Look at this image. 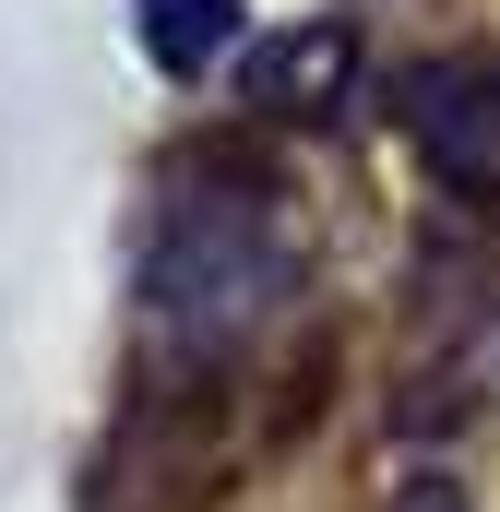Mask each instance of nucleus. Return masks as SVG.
I'll list each match as a JSON object with an SVG mask.
<instances>
[{"label": "nucleus", "mask_w": 500, "mask_h": 512, "mask_svg": "<svg viewBox=\"0 0 500 512\" xmlns=\"http://www.w3.org/2000/svg\"><path fill=\"white\" fill-rule=\"evenodd\" d=\"M131 24H143V60L191 84V72H215V60L239 48L250 0H131Z\"/></svg>", "instance_id": "4"}, {"label": "nucleus", "mask_w": 500, "mask_h": 512, "mask_svg": "<svg viewBox=\"0 0 500 512\" xmlns=\"http://www.w3.org/2000/svg\"><path fill=\"white\" fill-rule=\"evenodd\" d=\"M393 120L429 155L441 191L489 203L500 191V48H429V60H405L393 72Z\"/></svg>", "instance_id": "2"}, {"label": "nucleus", "mask_w": 500, "mask_h": 512, "mask_svg": "<svg viewBox=\"0 0 500 512\" xmlns=\"http://www.w3.org/2000/svg\"><path fill=\"white\" fill-rule=\"evenodd\" d=\"M286 286H298V251H286V215L250 167L191 155V167L155 179L143 274H131V310H143L155 358H239L286 310Z\"/></svg>", "instance_id": "1"}, {"label": "nucleus", "mask_w": 500, "mask_h": 512, "mask_svg": "<svg viewBox=\"0 0 500 512\" xmlns=\"http://www.w3.org/2000/svg\"><path fill=\"white\" fill-rule=\"evenodd\" d=\"M405 512H465V501H453L441 477H417V489H405Z\"/></svg>", "instance_id": "5"}, {"label": "nucleus", "mask_w": 500, "mask_h": 512, "mask_svg": "<svg viewBox=\"0 0 500 512\" xmlns=\"http://www.w3.org/2000/svg\"><path fill=\"white\" fill-rule=\"evenodd\" d=\"M346 72H358V36L346 24H298V36L250 48V108L262 120H322L346 96Z\"/></svg>", "instance_id": "3"}]
</instances>
